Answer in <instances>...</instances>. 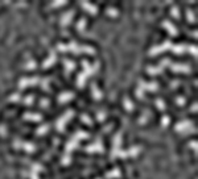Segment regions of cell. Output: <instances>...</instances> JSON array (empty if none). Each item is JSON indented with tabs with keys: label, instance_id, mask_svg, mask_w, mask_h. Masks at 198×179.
<instances>
[{
	"label": "cell",
	"instance_id": "4fadbf2b",
	"mask_svg": "<svg viewBox=\"0 0 198 179\" xmlns=\"http://www.w3.org/2000/svg\"><path fill=\"white\" fill-rule=\"evenodd\" d=\"M56 61H57V56H56V52H54L53 49H52V50L49 52V57H48V58L45 59V61H44V63H42V67H44V69H48V67H50L52 65H53L54 62H56Z\"/></svg>",
	"mask_w": 198,
	"mask_h": 179
},
{
	"label": "cell",
	"instance_id": "6da1fadb",
	"mask_svg": "<svg viewBox=\"0 0 198 179\" xmlns=\"http://www.w3.org/2000/svg\"><path fill=\"white\" fill-rule=\"evenodd\" d=\"M122 132H118L114 137V144H112V149H111V158H116V157H122V158H127V157H135L140 153V148L139 146H133L130 150H122Z\"/></svg>",
	"mask_w": 198,
	"mask_h": 179
},
{
	"label": "cell",
	"instance_id": "83f0119b",
	"mask_svg": "<svg viewBox=\"0 0 198 179\" xmlns=\"http://www.w3.org/2000/svg\"><path fill=\"white\" fill-rule=\"evenodd\" d=\"M155 103H156V106H157V108L160 109V111H164L165 109V104H164V102H162L161 99H156Z\"/></svg>",
	"mask_w": 198,
	"mask_h": 179
},
{
	"label": "cell",
	"instance_id": "d4e9b609",
	"mask_svg": "<svg viewBox=\"0 0 198 179\" xmlns=\"http://www.w3.org/2000/svg\"><path fill=\"white\" fill-rule=\"evenodd\" d=\"M21 102L23 103H25V104H33V102H34V96L33 95H28V96H25V98H23L21 99Z\"/></svg>",
	"mask_w": 198,
	"mask_h": 179
},
{
	"label": "cell",
	"instance_id": "52a82bcc",
	"mask_svg": "<svg viewBox=\"0 0 198 179\" xmlns=\"http://www.w3.org/2000/svg\"><path fill=\"white\" fill-rule=\"evenodd\" d=\"M172 61H170V58H164L161 61V63L158 65V66H148L147 67V73L148 74H151V75H156V74H161L162 71H164V69L166 66H172Z\"/></svg>",
	"mask_w": 198,
	"mask_h": 179
},
{
	"label": "cell",
	"instance_id": "2e32d148",
	"mask_svg": "<svg viewBox=\"0 0 198 179\" xmlns=\"http://www.w3.org/2000/svg\"><path fill=\"white\" fill-rule=\"evenodd\" d=\"M81 6L86 9V11H88L90 13H93V15H97V12H98V7L97 6H94V4H91V3H88V2H81L79 3Z\"/></svg>",
	"mask_w": 198,
	"mask_h": 179
},
{
	"label": "cell",
	"instance_id": "5b68a950",
	"mask_svg": "<svg viewBox=\"0 0 198 179\" xmlns=\"http://www.w3.org/2000/svg\"><path fill=\"white\" fill-rule=\"evenodd\" d=\"M88 137H90V134H88L87 132L78 131V132L70 138V141L66 144V149H65V154H63V156H69V157H70V152L73 150V149H75V148L78 146L79 141L83 140V138H88Z\"/></svg>",
	"mask_w": 198,
	"mask_h": 179
},
{
	"label": "cell",
	"instance_id": "ba28073f",
	"mask_svg": "<svg viewBox=\"0 0 198 179\" xmlns=\"http://www.w3.org/2000/svg\"><path fill=\"white\" fill-rule=\"evenodd\" d=\"M75 115V112H74V109H67V111L63 113V115L61 116L57 120V123H56V127H57V131L58 132H63L65 131V125H66V123L70 120V119Z\"/></svg>",
	"mask_w": 198,
	"mask_h": 179
},
{
	"label": "cell",
	"instance_id": "d6a6232c",
	"mask_svg": "<svg viewBox=\"0 0 198 179\" xmlns=\"http://www.w3.org/2000/svg\"><path fill=\"white\" fill-rule=\"evenodd\" d=\"M170 12H172V15H173V16H174L176 19H180V17H181V15H180V11H178V8H177V7H173Z\"/></svg>",
	"mask_w": 198,
	"mask_h": 179
},
{
	"label": "cell",
	"instance_id": "3957f363",
	"mask_svg": "<svg viewBox=\"0 0 198 179\" xmlns=\"http://www.w3.org/2000/svg\"><path fill=\"white\" fill-rule=\"evenodd\" d=\"M57 49L61 52H67L70 50L73 53L75 54H81V53H87V54H94L95 53V49H94L93 46H88V45H83V46H81V45H78L77 42H70L67 45H63V44H58L57 45Z\"/></svg>",
	"mask_w": 198,
	"mask_h": 179
},
{
	"label": "cell",
	"instance_id": "277c9868",
	"mask_svg": "<svg viewBox=\"0 0 198 179\" xmlns=\"http://www.w3.org/2000/svg\"><path fill=\"white\" fill-rule=\"evenodd\" d=\"M82 66H83V71L78 75V79H77V84H78V87L81 88L83 87V84H85L86 82V79L93 75L94 73H97L99 70V62H95V65L94 66H91L90 63H88L87 61H82Z\"/></svg>",
	"mask_w": 198,
	"mask_h": 179
},
{
	"label": "cell",
	"instance_id": "e575fe53",
	"mask_svg": "<svg viewBox=\"0 0 198 179\" xmlns=\"http://www.w3.org/2000/svg\"><path fill=\"white\" fill-rule=\"evenodd\" d=\"M108 15H111V16H118V11L115 8H107V11H106Z\"/></svg>",
	"mask_w": 198,
	"mask_h": 179
},
{
	"label": "cell",
	"instance_id": "ab89813d",
	"mask_svg": "<svg viewBox=\"0 0 198 179\" xmlns=\"http://www.w3.org/2000/svg\"><path fill=\"white\" fill-rule=\"evenodd\" d=\"M189 146H192V149H194V152H197V141H192Z\"/></svg>",
	"mask_w": 198,
	"mask_h": 179
},
{
	"label": "cell",
	"instance_id": "ffe728a7",
	"mask_svg": "<svg viewBox=\"0 0 198 179\" xmlns=\"http://www.w3.org/2000/svg\"><path fill=\"white\" fill-rule=\"evenodd\" d=\"M24 119L25 120H32V121H41V115L38 113H31V112H25L24 113Z\"/></svg>",
	"mask_w": 198,
	"mask_h": 179
},
{
	"label": "cell",
	"instance_id": "7c38bea8",
	"mask_svg": "<svg viewBox=\"0 0 198 179\" xmlns=\"http://www.w3.org/2000/svg\"><path fill=\"white\" fill-rule=\"evenodd\" d=\"M86 152L88 153H94V152H98V153H103V146H102V142H101V138H98L97 142L91 144L86 148Z\"/></svg>",
	"mask_w": 198,
	"mask_h": 179
},
{
	"label": "cell",
	"instance_id": "836d02e7",
	"mask_svg": "<svg viewBox=\"0 0 198 179\" xmlns=\"http://www.w3.org/2000/svg\"><path fill=\"white\" fill-rule=\"evenodd\" d=\"M65 4H66L65 0H59V2H53L50 4V7H59V6H65Z\"/></svg>",
	"mask_w": 198,
	"mask_h": 179
},
{
	"label": "cell",
	"instance_id": "7a4b0ae2",
	"mask_svg": "<svg viewBox=\"0 0 198 179\" xmlns=\"http://www.w3.org/2000/svg\"><path fill=\"white\" fill-rule=\"evenodd\" d=\"M168 49H170V50H173L176 54H184L186 50H187V45H173L170 40H166V41H164V44L160 45V46H153L151 50H149V56H156V54H160L162 53L164 50H168Z\"/></svg>",
	"mask_w": 198,
	"mask_h": 179
},
{
	"label": "cell",
	"instance_id": "30bf717a",
	"mask_svg": "<svg viewBox=\"0 0 198 179\" xmlns=\"http://www.w3.org/2000/svg\"><path fill=\"white\" fill-rule=\"evenodd\" d=\"M15 148H19V149H24V150H27L28 153H33L34 150H36V146L33 145V144L31 142H25V141H19L16 140L13 142Z\"/></svg>",
	"mask_w": 198,
	"mask_h": 179
},
{
	"label": "cell",
	"instance_id": "7402d4cb",
	"mask_svg": "<svg viewBox=\"0 0 198 179\" xmlns=\"http://www.w3.org/2000/svg\"><path fill=\"white\" fill-rule=\"evenodd\" d=\"M91 91H93V96L97 99V100H99V99H102V92L98 90L97 87V84L95 83H93L91 84Z\"/></svg>",
	"mask_w": 198,
	"mask_h": 179
},
{
	"label": "cell",
	"instance_id": "b9f144b4",
	"mask_svg": "<svg viewBox=\"0 0 198 179\" xmlns=\"http://www.w3.org/2000/svg\"><path fill=\"white\" fill-rule=\"evenodd\" d=\"M0 133H2V134H6V127H4V125L0 127Z\"/></svg>",
	"mask_w": 198,
	"mask_h": 179
},
{
	"label": "cell",
	"instance_id": "d590c367",
	"mask_svg": "<svg viewBox=\"0 0 198 179\" xmlns=\"http://www.w3.org/2000/svg\"><path fill=\"white\" fill-rule=\"evenodd\" d=\"M162 127H166L168 124L170 123V119H169V116H162Z\"/></svg>",
	"mask_w": 198,
	"mask_h": 179
},
{
	"label": "cell",
	"instance_id": "5bb4252c",
	"mask_svg": "<svg viewBox=\"0 0 198 179\" xmlns=\"http://www.w3.org/2000/svg\"><path fill=\"white\" fill-rule=\"evenodd\" d=\"M190 127H193V123L189 120L181 121L176 125V132H184V131H190Z\"/></svg>",
	"mask_w": 198,
	"mask_h": 179
},
{
	"label": "cell",
	"instance_id": "8d00e7d4",
	"mask_svg": "<svg viewBox=\"0 0 198 179\" xmlns=\"http://www.w3.org/2000/svg\"><path fill=\"white\" fill-rule=\"evenodd\" d=\"M25 67L27 69H34L36 67V63H34V61H29L28 65H25Z\"/></svg>",
	"mask_w": 198,
	"mask_h": 179
},
{
	"label": "cell",
	"instance_id": "7bdbcfd3",
	"mask_svg": "<svg viewBox=\"0 0 198 179\" xmlns=\"http://www.w3.org/2000/svg\"><path fill=\"white\" fill-rule=\"evenodd\" d=\"M192 111H193V112H196V111H197V103H194V106H193Z\"/></svg>",
	"mask_w": 198,
	"mask_h": 179
},
{
	"label": "cell",
	"instance_id": "8fae6325",
	"mask_svg": "<svg viewBox=\"0 0 198 179\" xmlns=\"http://www.w3.org/2000/svg\"><path fill=\"white\" fill-rule=\"evenodd\" d=\"M170 69L176 73H189L192 70L189 65H184V63H172Z\"/></svg>",
	"mask_w": 198,
	"mask_h": 179
},
{
	"label": "cell",
	"instance_id": "603a6c76",
	"mask_svg": "<svg viewBox=\"0 0 198 179\" xmlns=\"http://www.w3.org/2000/svg\"><path fill=\"white\" fill-rule=\"evenodd\" d=\"M63 65H65V67H66V73H70L71 70L75 69V63H74L73 61H70V59H65V61H63Z\"/></svg>",
	"mask_w": 198,
	"mask_h": 179
},
{
	"label": "cell",
	"instance_id": "74e56055",
	"mask_svg": "<svg viewBox=\"0 0 198 179\" xmlns=\"http://www.w3.org/2000/svg\"><path fill=\"white\" fill-rule=\"evenodd\" d=\"M105 116H106L105 112H99V113H98V120H99V121H103V120H105Z\"/></svg>",
	"mask_w": 198,
	"mask_h": 179
},
{
	"label": "cell",
	"instance_id": "f546056e",
	"mask_svg": "<svg viewBox=\"0 0 198 179\" xmlns=\"http://www.w3.org/2000/svg\"><path fill=\"white\" fill-rule=\"evenodd\" d=\"M81 120H82L83 123L88 124V125H91V124H93V120H91L90 117H88V115H86V113H83V115L81 116Z\"/></svg>",
	"mask_w": 198,
	"mask_h": 179
},
{
	"label": "cell",
	"instance_id": "cb8c5ba5",
	"mask_svg": "<svg viewBox=\"0 0 198 179\" xmlns=\"http://www.w3.org/2000/svg\"><path fill=\"white\" fill-rule=\"evenodd\" d=\"M48 131H49V125H48V124H45V125L38 127L37 131H36V133H37V134H45Z\"/></svg>",
	"mask_w": 198,
	"mask_h": 179
},
{
	"label": "cell",
	"instance_id": "4316f807",
	"mask_svg": "<svg viewBox=\"0 0 198 179\" xmlns=\"http://www.w3.org/2000/svg\"><path fill=\"white\" fill-rule=\"evenodd\" d=\"M21 99H23V98L20 96L19 94H13V95L9 96L8 100H9V102H19V103H21Z\"/></svg>",
	"mask_w": 198,
	"mask_h": 179
},
{
	"label": "cell",
	"instance_id": "4dcf8cb0",
	"mask_svg": "<svg viewBox=\"0 0 198 179\" xmlns=\"http://www.w3.org/2000/svg\"><path fill=\"white\" fill-rule=\"evenodd\" d=\"M186 15H187V19H189L192 23H196L197 19H196V16H194V12L190 11V9H187V11H186Z\"/></svg>",
	"mask_w": 198,
	"mask_h": 179
},
{
	"label": "cell",
	"instance_id": "484cf974",
	"mask_svg": "<svg viewBox=\"0 0 198 179\" xmlns=\"http://www.w3.org/2000/svg\"><path fill=\"white\" fill-rule=\"evenodd\" d=\"M124 107H126L127 111H130V112L133 111V106H132V103L128 98H124Z\"/></svg>",
	"mask_w": 198,
	"mask_h": 179
},
{
	"label": "cell",
	"instance_id": "9c48e42d",
	"mask_svg": "<svg viewBox=\"0 0 198 179\" xmlns=\"http://www.w3.org/2000/svg\"><path fill=\"white\" fill-rule=\"evenodd\" d=\"M42 82V79L40 78V77H33V78H21L19 81V88L20 90H23V88H25L27 86H36L37 83L41 84Z\"/></svg>",
	"mask_w": 198,
	"mask_h": 179
},
{
	"label": "cell",
	"instance_id": "e0dca14e",
	"mask_svg": "<svg viewBox=\"0 0 198 179\" xmlns=\"http://www.w3.org/2000/svg\"><path fill=\"white\" fill-rule=\"evenodd\" d=\"M73 16H74V11H67L66 13H63L61 16V25H63V27L67 25Z\"/></svg>",
	"mask_w": 198,
	"mask_h": 179
},
{
	"label": "cell",
	"instance_id": "d6986e66",
	"mask_svg": "<svg viewBox=\"0 0 198 179\" xmlns=\"http://www.w3.org/2000/svg\"><path fill=\"white\" fill-rule=\"evenodd\" d=\"M73 98H74L73 92H62L61 95L58 96V103H66L69 100H71Z\"/></svg>",
	"mask_w": 198,
	"mask_h": 179
},
{
	"label": "cell",
	"instance_id": "f1b7e54d",
	"mask_svg": "<svg viewBox=\"0 0 198 179\" xmlns=\"http://www.w3.org/2000/svg\"><path fill=\"white\" fill-rule=\"evenodd\" d=\"M85 27H86V19H81L78 21V24H77V28L79 29V31H83Z\"/></svg>",
	"mask_w": 198,
	"mask_h": 179
},
{
	"label": "cell",
	"instance_id": "ac0fdd59",
	"mask_svg": "<svg viewBox=\"0 0 198 179\" xmlns=\"http://www.w3.org/2000/svg\"><path fill=\"white\" fill-rule=\"evenodd\" d=\"M42 170V166L40 163H33L32 165V171H31V178L32 179H38V171Z\"/></svg>",
	"mask_w": 198,
	"mask_h": 179
},
{
	"label": "cell",
	"instance_id": "1f68e13d",
	"mask_svg": "<svg viewBox=\"0 0 198 179\" xmlns=\"http://www.w3.org/2000/svg\"><path fill=\"white\" fill-rule=\"evenodd\" d=\"M187 52H190L193 56L197 57V46L196 45H187Z\"/></svg>",
	"mask_w": 198,
	"mask_h": 179
},
{
	"label": "cell",
	"instance_id": "9a60e30c",
	"mask_svg": "<svg viewBox=\"0 0 198 179\" xmlns=\"http://www.w3.org/2000/svg\"><path fill=\"white\" fill-rule=\"evenodd\" d=\"M162 27H164L166 31L170 33V36H173V37L177 36V28L173 25V24L169 21V20H164V21H162Z\"/></svg>",
	"mask_w": 198,
	"mask_h": 179
},
{
	"label": "cell",
	"instance_id": "44dd1931",
	"mask_svg": "<svg viewBox=\"0 0 198 179\" xmlns=\"http://www.w3.org/2000/svg\"><path fill=\"white\" fill-rule=\"evenodd\" d=\"M122 175V173H120V170L116 167V169H114V170H111V171H108V173H106V179H111V178H119Z\"/></svg>",
	"mask_w": 198,
	"mask_h": 179
},
{
	"label": "cell",
	"instance_id": "f35d334b",
	"mask_svg": "<svg viewBox=\"0 0 198 179\" xmlns=\"http://www.w3.org/2000/svg\"><path fill=\"white\" fill-rule=\"evenodd\" d=\"M176 103H177V104H181V106H182V104L185 103V99H184V98H177V99H176Z\"/></svg>",
	"mask_w": 198,
	"mask_h": 179
},
{
	"label": "cell",
	"instance_id": "8992f818",
	"mask_svg": "<svg viewBox=\"0 0 198 179\" xmlns=\"http://www.w3.org/2000/svg\"><path fill=\"white\" fill-rule=\"evenodd\" d=\"M145 90H148V91H157L158 90V84L156 82H144V81H140L139 82V88L136 90V96L139 99H144V96H143V94H144Z\"/></svg>",
	"mask_w": 198,
	"mask_h": 179
},
{
	"label": "cell",
	"instance_id": "60d3db41",
	"mask_svg": "<svg viewBox=\"0 0 198 179\" xmlns=\"http://www.w3.org/2000/svg\"><path fill=\"white\" fill-rule=\"evenodd\" d=\"M40 103H41V107H46V104H48L49 102L46 100V99H41V102H40Z\"/></svg>",
	"mask_w": 198,
	"mask_h": 179
}]
</instances>
